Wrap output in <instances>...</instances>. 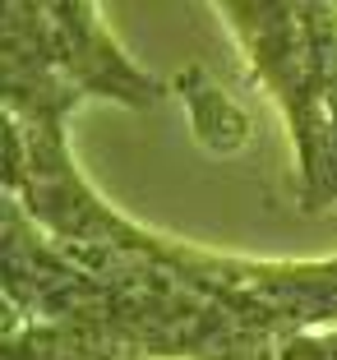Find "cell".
<instances>
[{"label": "cell", "instance_id": "cell-1", "mask_svg": "<svg viewBox=\"0 0 337 360\" xmlns=\"http://www.w3.org/2000/svg\"><path fill=\"white\" fill-rule=\"evenodd\" d=\"M0 291L5 323H88L148 360H282L286 338L231 305L199 296L106 245H56L23 212L0 203Z\"/></svg>", "mask_w": 337, "mask_h": 360}, {"label": "cell", "instance_id": "cell-2", "mask_svg": "<svg viewBox=\"0 0 337 360\" xmlns=\"http://www.w3.org/2000/svg\"><path fill=\"white\" fill-rule=\"evenodd\" d=\"M212 10L291 129L305 208L337 203V0H227Z\"/></svg>", "mask_w": 337, "mask_h": 360}, {"label": "cell", "instance_id": "cell-3", "mask_svg": "<svg viewBox=\"0 0 337 360\" xmlns=\"http://www.w3.org/2000/svg\"><path fill=\"white\" fill-rule=\"evenodd\" d=\"M0 56L28 60L79 102L106 97L120 106H158L167 88L139 70L88 0H10L0 10Z\"/></svg>", "mask_w": 337, "mask_h": 360}, {"label": "cell", "instance_id": "cell-4", "mask_svg": "<svg viewBox=\"0 0 337 360\" xmlns=\"http://www.w3.org/2000/svg\"><path fill=\"white\" fill-rule=\"evenodd\" d=\"M0 360H148L88 323H19L0 333Z\"/></svg>", "mask_w": 337, "mask_h": 360}, {"label": "cell", "instance_id": "cell-5", "mask_svg": "<svg viewBox=\"0 0 337 360\" xmlns=\"http://www.w3.org/2000/svg\"><path fill=\"white\" fill-rule=\"evenodd\" d=\"M176 93L185 97V106H190V125H194V134L203 139V148L231 153V148H241L245 139H250L245 111L227 93H217V88L208 84V75H203L199 65H190V70L176 75Z\"/></svg>", "mask_w": 337, "mask_h": 360}, {"label": "cell", "instance_id": "cell-6", "mask_svg": "<svg viewBox=\"0 0 337 360\" xmlns=\"http://www.w3.org/2000/svg\"><path fill=\"white\" fill-rule=\"evenodd\" d=\"M282 360H337V333H310L282 351Z\"/></svg>", "mask_w": 337, "mask_h": 360}]
</instances>
